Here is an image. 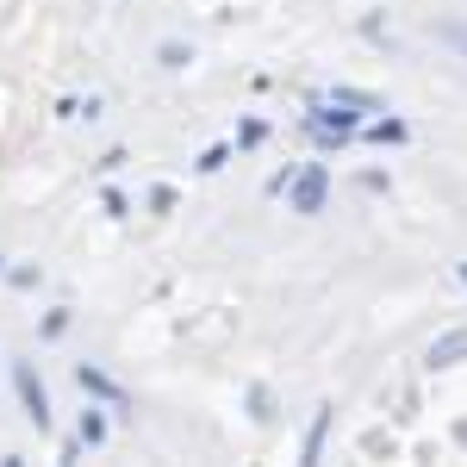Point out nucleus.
I'll list each match as a JSON object with an SVG mask.
<instances>
[{"instance_id": "nucleus-7", "label": "nucleus", "mask_w": 467, "mask_h": 467, "mask_svg": "<svg viewBox=\"0 0 467 467\" xmlns=\"http://www.w3.org/2000/svg\"><path fill=\"white\" fill-rule=\"evenodd\" d=\"M81 442H88V449H94V442H107V418H100V411H88V418H81Z\"/></svg>"}, {"instance_id": "nucleus-1", "label": "nucleus", "mask_w": 467, "mask_h": 467, "mask_svg": "<svg viewBox=\"0 0 467 467\" xmlns=\"http://www.w3.org/2000/svg\"><path fill=\"white\" fill-rule=\"evenodd\" d=\"M13 387L26 399V418H32L37 431H50V393H44V380H37L32 361H13Z\"/></svg>"}, {"instance_id": "nucleus-5", "label": "nucleus", "mask_w": 467, "mask_h": 467, "mask_svg": "<svg viewBox=\"0 0 467 467\" xmlns=\"http://www.w3.org/2000/svg\"><path fill=\"white\" fill-rule=\"evenodd\" d=\"M330 107L349 112V119H356V112H387L380 100H374V94H356V88H337V94H330Z\"/></svg>"}, {"instance_id": "nucleus-2", "label": "nucleus", "mask_w": 467, "mask_h": 467, "mask_svg": "<svg viewBox=\"0 0 467 467\" xmlns=\"http://www.w3.org/2000/svg\"><path fill=\"white\" fill-rule=\"evenodd\" d=\"M324 193H330V175H324L318 162L299 169L293 175V213H324Z\"/></svg>"}, {"instance_id": "nucleus-4", "label": "nucleus", "mask_w": 467, "mask_h": 467, "mask_svg": "<svg viewBox=\"0 0 467 467\" xmlns=\"http://www.w3.org/2000/svg\"><path fill=\"white\" fill-rule=\"evenodd\" d=\"M75 380H81V393H94V399H112V405H125V387H112L107 374H100V368H88V361L75 368Z\"/></svg>"}, {"instance_id": "nucleus-8", "label": "nucleus", "mask_w": 467, "mask_h": 467, "mask_svg": "<svg viewBox=\"0 0 467 467\" xmlns=\"http://www.w3.org/2000/svg\"><path fill=\"white\" fill-rule=\"evenodd\" d=\"M462 281H467V262H462Z\"/></svg>"}, {"instance_id": "nucleus-6", "label": "nucleus", "mask_w": 467, "mask_h": 467, "mask_svg": "<svg viewBox=\"0 0 467 467\" xmlns=\"http://www.w3.org/2000/svg\"><path fill=\"white\" fill-rule=\"evenodd\" d=\"M436 37H442V44H455V50H467V19H442Z\"/></svg>"}, {"instance_id": "nucleus-3", "label": "nucleus", "mask_w": 467, "mask_h": 467, "mask_svg": "<svg viewBox=\"0 0 467 467\" xmlns=\"http://www.w3.org/2000/svg\"><path fill=\"white\" fill-rule=\"evenodd\" d=\"M455 361H467V324L462 330H442L431 343V368H455Z\"/></svg>"}]
</instances>
